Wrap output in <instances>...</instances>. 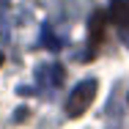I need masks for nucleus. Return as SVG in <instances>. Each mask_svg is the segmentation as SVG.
<instances>
[{"label":"nucleus","instance_id":"obj_1","mask_svg":"<svg viewBox=\"0 0 129 129\" xmlns=\"http://www.w3.org/2000/svg\"><path fill=\"white\" fill-rule=\"evenodd\" d=\"M96 80H82L77 88L69 93V99H66V115L69 118H80L91 104H93V99H96Z\"/></svg>","mask_w":129,"mask_h":129},{"label":"nucleus","instance_id":"obj_2","mask_svg":"<svg viewBox=\"0 0 129 129\" xmlns=\"http://www.w3.org/2000/svg\"><path fill=\"white\" fill-rule=\"evenodd\" d=\"M102 39H104V11H93L91 19H88V52H85L80 60H91L93 52L99 50Z\"/></svg>","mask_w":129,"mask_h":129},{"label":"nucleus","instance_id":"obj_3","mask_svg":"<svg viewBox=\"0 0 129 129\" xmlns=\"http://www.w3.org/2000/svg\"><path fill=\"white\" fill-rule=\"evenodd\" d=\"M36 82L41 88H60L63 82V66L60 63H44L36 69Z\"/></svg>","mask_w":129,"mask_h":129},{"label":"nucleus","instance_id":"obj_4","mask_svg":"<svg viewBox=\"0 0 129 129\" xmlns=\"http://www.w3.org/2000/svg\"><path fill=\"white\" fill-rule=\"evenodd\" d=\"M110 19L121 27V30L129 27V0H115V3L110 6Z\"/></svg>","mask_w":129,"mask_h":129},{"label":"nucleus","instance_id":"obj_5","mask_svg":"<svg viewBox=\"0 0 129 129\" xmlns=\"http://www.w3.org/2000/svg\"><path fill=\"white\" fill-rule=\"evenodd\" d=\"M41 44H44L47 50H52V52H58V50H60V39L52 33L50 22H44V25H41Z\"/></svg>","mask_w":129,"mask_h":129},{"label":"nucleus","instance_id":"obj_6","mask_svg":"<svg viewBox=\"0 0 129 129\" xmlns=\"http://www.w3.org/2000/svg\"><path fill=\"white\" fill-rule=\"evenodd\" d=\"M11 39V22H8V3L0 0V41Z\"/></svg>","mask_w":129,"mask_h":129},{"label":"nucleus","instance_id":"obj_7","mask_svg":"<svg viewBox=\"0 0 129 129\" xmlns=\"http://www.w3.org/2000/svg\"><path fill=\"white\" fill-rule=\"evenodd\" d=\"M0 63H3V55H0Z\"/></svg>","mask_w":129,"mask_h":129}]
</instances>
